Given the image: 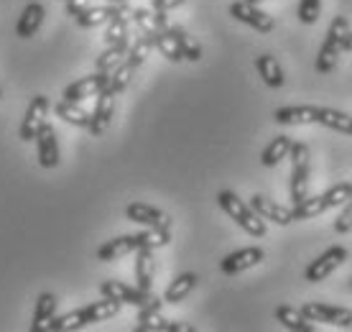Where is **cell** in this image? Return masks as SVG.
<instances>
[{
	"label": "cell",
	"instance_id": "cell-10",
	"mask_svg": "<svg viewBox=\"0 0 352 332\" xmlns=\"http://www.w3.org/2000/svg\"><path fill=\"white\" fill-rule=\"evenodd\" d=\"M107 79H110L107 72H97V74H89V77L77 79V82H72L69 87L64 90V100L82 103V100H87V97H97L102 90L107 87Z\"/></svg>",
	"mask_w": 352,
	"mask_h": 332
},
{
	"label": "cell",
	"instance_id": "cell-2",
	"mask_svg": "<svg viewBox=\"0 0 352 332\" xmlns=\"http://www.w3.org/2000/svg\"><path fill=\"white\" fill-rule=\"evenodd\" d=\"M217 202H220V207L230 215V220H235L245 233H250L253 238H263L265 236V220L258 215L250 205L240 200L235 192H230V189H222L217 194Z\"/></svg>",
	"mask_w": 352,
	"mask_h": 332
},
{
	"label": "cell",
	"instance_id": "cell-36",
	"mask_svg": "<svg viewBox=\"0 0 352 332\" xmlns=\"http://www.w3.org/2000/svg\"><path fill=\"white\" fill-rule=\"evenodd\" d=\"M153 46H156L168 61L184 59V56H182V49H179V44H176V36L171 34V26H168L166 31H161V34L153 36Z\"/></svg>",
	"mask_w": 352,
	"mask_h": 332
},
{
	"label": "cell",
	"instance_id": "cell-37",
	"mask_svg": "<svg viewBox=\"0 0 352 332\" xmlns=\"http://www.w3.org/2000/svg\"><path fill=\"white\" fill-rule=\"evenodd\" d=\"M128 16H131V13H123V16H115L107 21L105 46H113V44H118V41L128 39Z\"/></svg>",
	"mask_w": 352,
	"mask_h": 332
},
{
	"label": "cell",
	"instance_id": "cell-34",
	"mask_svg": "<svg viewBox=\"0 0 352 332\" xmlns=\"http://www.w3.org/2000/svg\"><path fill=\"white\" fill-rule=\"evenodd\" d=\"M135 70H138V67H135L133 61L125 59L120 67H115V70L110 72V79H107V90H113L115 95H120V92H123L128 85H131V79H133V74H135Z\"/></svg>",
	"mask_w": 352,
	"mask_h": 332
},
{
	"label": "cell",
	"instance_id": "cell-1",
	"mask_svg": "<svg viewBox=\"0 0 352 332\" xmlns=\"http://www.w3.org/2000/svg\"><path fill=\"white\" fill-rule=\"evenodd\" d=\"M352 197V184L350 182H340L335 184L332 189H327L324 194H317V197H304L299 205L291 207V215H294V222L296 220H311L319 218L322 212L332 210V207H340Z\"/></svg>",
	"mask_w": 352,
	"mask_h": 332
},
{
	"label": "cell",
	"instance_id": "cell-19",
	"mask_svg": "<svg viewBox=\"0 0 352 332\" xmlns=\"http://www.w3.org/2000/svg\"><path fill=\"white\" fill-rule=\"evenodd\" d=\"M161 304H164V302H153V304L141 307L135 330L138 332H171V322L161 317Z\"/></svg>",
	"mask_w": 352,
	"mask_h": 332
},
{
	"label": "cell",
	"instance_id": "cell-7",
	"mask_svg": "<svg viewBox=\"0 0 352 332\" xmlns=\"http://www.w3.org/2000/svg\"><path fill=\"white\" fill-rule=\"evenodd\" d=\"M347 261V248L342 245H332V248H327L324 253L319 256L317 261H311L307 266V271H304V279L309 284H319V281H324L329 273L335 271L337 266H342Z\"/></svg>",
	"mask_w": 352,
	"mask_h": 332
},
{
	"label": "cell",
	"instance_id": "cell-44",
	"mask_svg": "<svg viewBox=\"0 0 352 332\" xmlns=\"http://www.w3.org/2000/svg\"><path fill=\"white\" fill-rule=\"evenodd\" d=\"M248 3H253V6H258V3H263V0H248Z\"/></svg>",
	"mask_w": 352,
	"mask_h": 332
},
{
	"label": "cell",
	"instance_id": "cell-22",
	"mask_svg": "<svg viewBox=\"0 0 352 332\" xmlns=\"http://www.w3.org/2000/svg\"><path fill=\"white\" fill-rule=\"evenodd\" d=\"M41 23H44V6L41 3H28L23 13H21V18H18L16 34L21 39H31L41 28Z\"/></svg>",
	"mask_w": 352,
	"mask_h": 332
},
{
	"label": "cell",
	"instance_id": "cell-35",
	"mask_svg": "<svg viewBox=\"0 0 352 332\" xmlns=\"http://www.w3.org/2000/svg\"><path fill=\"white\" fill-rule=\"evenodd\" d=\"M171 34L176 36V44H179V49H182V56L189 61H199L202 59V46L197 44V39H192V36L186 34L182 26H171Z\"/></svg>",
	"mask_w": 352,
	"mask_h": 332
},
{
	"label": "cell",
	"instance_id": "cell-5",
	"mask_svg": "<svg viewBox=\"0 0 352 332\" xmlns=\"http://www.w3.org/2000/svg\"><path fill=\"white\" fill-rule=\"evenodd\" d=\"M100 294L110 299H118L120 304H133V307H146L153 302H161L159 297H153L151 291H143L141 287H128L123 281H102L100 284Z\"/></svg>",
	"mask_w": 352,
	"mask_h": 332
},
{
	"label": "cell",
	"instance_id": "cell-14",
	"mask_svg": "<svg viewBox=\"0 0 352 332\" xmlns=\"http://www.w3.org/2000/svg\"><path fill=\"white\" fill-rule=\"evenodd\" d=\"M36 141H38V164L44 166V169L59 166V141H56L54 125L44 123L38 136H36Z\"/></svg>",
	"mask_w": 352,
	"mask_h": 332
},
{
	"label": "cell",
	"instance_id": "cell-39",
	"mask_svg": "<svg viewBox=\"0 0 352 332\" xmlns=\"http://www.w3.org/2000/svg\"><path fill=\"white\" fill-rule=\"evenodd\" d=\"M319 10H322V0H301L299 3V21L301 23H317L319 18Z\"/></svg>",
	"mask_w": 352,
	"mask_h": 332
},
{
	"label": "cell",
	"instance_id": "cell-26",
	"mask_svg": "<svg viewBox=\"0 0 352 332\" xmlns=\"http://www.w3.org/2000/svg\"><path fill=\"white\" fill-rule=\"evenodd\" d=\"M276 320L286 327V330L291 332H311L314 327H311V322H309L307 317L301 315V309H296V307L291 304H281L278 309H276Z\"/></svg>",
	"mask_w": 352,
	"mask_h": 332
},
{
	"label": "cell",
	"instance_id": "cell-30",
	"mask_svg": "<svg viewBox=\"0 0 352 332\" xmlns=\"http://www.w3.org/2000/svg\"><path fill=\"white\" fill-rule=\"evenodd\" d=\"M291 146H294V141H291L289 136H276V138H271V143H268L263 149V154H261V164L276 166L281 158L289 156Z\"/></svg>",
	"mask_w": 352,
	"mask_h": 332
},
{
	"label": "cell",
	"instance_id": "cell-45",
	"mask_svg": "<svg viewBox=\"0 0 352 332\" xmlns=\"http://www.w3.org/2000/svg\"><path fill=\"white\" fill-rule=\"evenodd\" d=\"M110 3H128V0H110Z\"/></svg>",
	"mask_w": 352,
	"mask_h": 332
},
{
	"label": "cell",
	"instance_id": "cell-31",
	"mask_svg": "<svg viewBox=\"0 0 352 332\" xmlns=\"http://www.w3.org/2000/svg\"><path fill=\"white\" fill-rule=\"evenodd\" d=\"M138 236H141V248H151V251L164 248V245L171 243V220H168V222H161V225L148 227V230H143Z\"/></svg>",
	"mask_w": 352,
	"mask_h": 332
},
{
	"label": "cell",
	"instance_id": "cell-33",
	"mask_svg": "<svg viewBox=\"0 0 352 332\" xmlns=\"http://www.w3.org/2000/svg\"><path fill=\"white\" fill-rule=\"evenodd\" d=\"M87 324V317H85V309H74L69 315L64 317H52L49 322H46L44 330H54V332H69V330H80Z\"/></svg>",
	"mask_w": 352,
	"mask_h": 332
},
{
	"label": "cell",
	"instance_id": "cell-4",
	"mask_svg": "<svg viewBox=\"0 0 352 332\" xmlns=\"http://www.w3.org/2000/svg\"><path fill=\"white\" fill-rule=\"evenodd\" d=\"M289 156H291L289 194H291V202L299 205L307 197V189H309V146L307 143H294Z\"/></svg>",
	"mask_w": 352,
	"mask_h": 332
},
{
	"label": "cell",
	"instance_id": "cell-28",
	"mask_svg": "<svg viewBox=\"0 0 352 332\" xmlns=\"http://www.w3.org/2000/svg\"><path fill=\"white\" fill-rule=\"evenodd\" d=\"M56 297L54 294H49V291H44V294H38V299H36V309H34V324H31V330L38 332L44 330L46 322L54 317V312H56Z\"/></svg>",
	"mask_w": 352,
	"mask_h": 332
},
{
	"label": "cell",
	"instance_id": "cell-24",
	"mask_svg": "<svg viewBox=\"0 0 352 332\" xmlns=\"http://www.w3.org/2000/svg\"><path fill=\"white\" fill-rule=\"evenodd\" d=\"M128 49H131V39H123V41H118V44L107 46L105 52L97 56V72H107V74H110L115 67H120L125 61Z\"/></svg>",
	"mask_w": 352,
	"mask_h": 332
},
{
	"label": "cell",
	"instance_id": "cell-6",
	"mask_svg": "<svg viewBox=\"0 0 352 332\" xmlns=\"http://www.w3.org/2000/svg\"><path fill=\"white\" fill-rule=\"evenodd\" d=\"M301 315L307 317L309 322L352 327V312L344 309V307H332V304H324V302H307V304L301 307Z\"/></svg>",
	"mask_w": 352,
	"mask_h": 332
},
{
	"label": "cell",
	"instance_id": "cell-47",
	"mask_svg": "<svg viewBox=\"0 0 352 332\" xmlns=\"http://www.w3.org/2000/svg\"><path fill=\"white\" fill-rule=\"evenodd\" d=\"M350 287H352V279H350Z\"/></svg>",
	"mask_w": 352,
	"mask_h": 332
},
{
	"label": "cell",
	"instance_id": "cell-8",
	"mask_svg": "<svg viewBox=\"0 0 352 332\" xmlns=\"http://www.w3.org/2000/svg\"><path fill=\"white\" fill-rule=\"evenodd\" d=\"M230 16L238 18L240 23H248V26L261 31V34H271L273 26H276L273 18L268 16L265 10H261L258 6L248 3V0H235V3L230 6Z\"/></svg>",
	"mask_w": 352,
	"mask_h": 332
},
{
	"label": "cell",
	"instance_id": "cell-27",
	"mask_svg": "<svg viewBox=\"0 0 352 332\" xmlns=\"http://www.w3.org/2000/svg\"><path fill=\"white\" fill-rule=\"evenodd\" d=\"M85 309V317H87V324L92 322H105L110 317H115L120 312V302L110 297H102V302H92V304L82 307Z\"/></svg>",
	"mask_w": 352,
	"mask_h": 332
},
{
	"label": "cell",
	"instance_id": "cell-17",
	"mask_svg": "<svg viewBox=\"0 0 352 332\" xmlns=\"http://www.w3.org/2000/svg\"><path fill=\"white\" fill-rule=\"evenodd\" d=\"M250 207H253L263 220H271L276 225H289V222H294V215H291L289 207H283L278 202H271L268 197H263V194L250 197Z\"/></svg>",
	"mask_w": 352,
	"mask_h": 332
},
{
	"label": "cell",
	"instance_id": "cell-16",
	"mask_svg": "<svg viewBox=\"0 0 352 332\" xmlns=\"http://www.w3.org/2000/svg\"><path fill=\"white\" fill-rule=\"evenodd\" d=\"M138 248H141V236H138V233H135V236H120V238L107 240L105 245H100V248H97V258H100V261H115V258H120V256L135 253Z\"/></svg>",
	"mask_w": 352,
	"mask_h": 332
},
{
	"label": "cell",
	"instance_id": "cell-9",
	"mask_svg": "<svg viewBox=\"0 0 352 332\" xmlns=\"http://www.w3.org/2000/svg\"><path fill=\"white\" fill-rule=\"evenodd\" d=\"M46 110H49V97L46 95H36L28 105L23 121H21V131H18V138L21 141H34L41 131V125L46 123Z\"/></svg>",
	"mask_w": 352,
	"mask_h": 332
},
{
	"label": "cell",
	"instance_id": "cell-48",
	"mask_svg": "<svg viewBox=\"0 0 352 332\" xmlns=\"http://www.w3.org/2000/svg\"><path fill=\"white\" fill-rule=\"evenodd\" d=\"M64 3H67V0H64Z\"/></svg>",
	"mask_w": 352,
	"mask_h": 332
},
{
	"label": "cell",
	"instance_id": "cell-43",
	"mask_svg": "<svg viewBox=\"0 0 352 332\" xmlns=\"http://www.w3.org/2000/svg\"><path fill=\"white\" fill-rule=\"evenodd\" d=\"M342 52H352V28L347 31V36H344L342 41Z\"/></svg>",
	"mask_w": 352,
	"mask_h": 332
},
{
	"label": "cell",
	"instance_id": "cell-18",
	"mask_svg": "<svg viewBox=\"0 0 352 332\" xmlns=\"http://www.w3.org/2000/svg\"><path fill=\"white\" fill-rule=\"evenodd\" d=\"M125 218L131 220V222H138V225H146V227H153V225H161V222H168V215L159 210V207H153V205H146V202H131L128 207H125Z\"/></svg>",
	"mask_w": 352,
	"mask_h": 332
},
{
	"label": "cell",
	"instance_id": "cell-15",
	"mask_svg": "<svg viewBox=\"0 0 352 332\" xmlns=\"http://www.w3.org/2000/svg\"><path fill=\"white\" fill-rule=\"evenodd\" d=\"M319 118V107L314 105H289V107H278L273 113V121L278 125H311L317 123Z\"/></svg>",
	"mask_w": 352,
	"mask_h": 332
},
{
	"label": "cell",
	"instance_id": "cell-13",
	"mask_svg": "<svg viewBox=\"0 0 352 332\" xmlns=\"http://www.w3.org/2000/svg\"><path fill=\"white\" fill-rule=\"evenodd\" d=\"M133 8H128V3H110V6H97V8H85L77 16V23L82 28H95L100 23H107L110 18L123 16V13H131Z\"/></svg>",
	"mask_w": 352,
	"mask_h": 332
},
{
	"label": "cell",
	"instance_id": "cell-11",
	"mask_svg": "<svg viewBox=\"0 0 352 332\" xmlns=\"http://www.w3.org/2000/svg\"><path fill=\"white\" fill-rule=\"evenodd\" d=\"M263 258H265L263 248L250 245V248H240V251H235V253L225 256V258H222V263H220V269H222V273L235 276V273H243V271H248V269L258 266Z\"/></svg>",
	"mask_w": 352,
	"mask_h": 332
},
{
	"label": "cell",
	"instance_id": "cell-32",
	"mask_svg": "<svg viewBox=\"0 0 352 332\" xmlns=\"http://www.w3.org/2000/svg\"><path fill=\"white\" fill-rule=\"evenodd\" d=\"M56 115L64 118V121L69 123V125H77V128H89V113L87 110H82L80 103H72V100H62V103H56Z\"/></svg>",
	"mask_w": 352,
	"mask_h": 332
},
{
	"label": "cell",
	"instance_id": "cell-41",
	"mask_svg": "<svg viewBox=\"0 0 352 332\" xmlns=\"http://www.w3.org/2000/svg\"><path fill=\"white\" fill-rule=\"evenodd\" d=\"M184 3L186 0H153V10H159V13H168V10L184 6Z\"/></svg>",
	"mask_w": 352,
	"mask_h": 332
},
{
	"label": "cell",
	"instance_id": "cell-12",
	"mask_svg": "<svg viewBox=\"0 0 352 332\" xmlns=\"http://www.w3.org/2000/svg\"><path fill=\"white\" fill-rule=\"evenodd\" d=\"M113 113H115V92L105 87L97 95V105H95V113L89 115L87 131L92 133V136H102V133L107 131L110 121H113Z\"/></svg>",
	"mask_w": 352,
	"mask_h": 332
},
{
	"label": "cell",
	"instance_id": "cell-25",
	"mask_svg": "<svg viewBox=\"0 0 352 332\" xmlns=\"http://www.w3.org/2000/svg\"><path fill=\"white\" fill-rule=\"evenodd\" d=\"M319 125H324L329 131L344 133V136H352V115L342 113V110H335V107H319Z\"/></svg>",
	"mask_w": 352,
	"mask_h": 332
},
{
	"label": "cell",
	"instance_id": "cell-23",
	"mask_svg": "<svg viewBox=\"0 0 352 332\" xmlns=\"http://www.w3.org/2000/svg\"><path fill=\"white\" fill-rule=\"evenodd\" d=\"M256 70H258V74H261V79H263L271 90L283 87L286 77H283V67L278 64L276 56H271V54H261V56L256 59Z\"/></svg>",
	"mask_w": 352,
	"mask_h": 332
},
{
	"label": "cell",
	"instance_id": "cell-29",
	"mask_svg": "<svg viewBox=\"0 0 352 332\" xmlns=\"http://www.w3.org/2000/svg\"><path fill=\"white\" fill-rule=\"evenodd\" d=\"M197 287V273H182L176 276L171 284H168L166 294H164V302L166 304H179L184 297H189V291Z\"/></svg>",
	"mask_w": 352,
	"mask_h": 332
},
{
	"label": "cell",
	"instance_id": "cell-46",
	"mask_svg": "<svg viewBox=\"0 0 352 332\" xmlns=\"http://www.w3.org/2000/svg\"><path fill=\"white\" fill-rule=\"evenodd\" d=\"M0 97H3V90H0Z\"/></svg>",
	"mask_w": 352,
	"mask_h": 332
},
{
	"label": "cell",
	"instance_id": "cell-20",
	"mask_svg": "<svg viewBox=\"0 0 352 332\" xmlns=\"http://www.w3.org/2000/svg\"><path fill=\"white\" fill-rule=\"evenodd\" d=\"M131 18L138 23V28H141V34L146 36H153L161 34V31H166L168 23H166V13H159V10H153L151 13L148 8H133L131 10Z\"/></svg>",
	"mask_w": 352,
	"mask_h": 332
},
{
	"label": "cell",
	"instance_id": "cell-3",
	"mask_svg": "<svg viewBox=\"0 0 352 332\" xmlns=\"http://www.w3.org/2000/svg\"><path fill=\"white\" fill-rule=\"evenodd\" d=\"M347 31H350V21L344 16H337L335 21L329 23V28H327V34H324V44H322L319 56H317V72L327 74V72L335 70L337 56L342 52V41H344V36H347Z\"/></svg>",
	"mask_w": 352,
	"mask_h": 332
},
{
	"label": "cell",
	"instance_id": "cell-42",
	"mask_svg": "<svg viewBox=\"0 0 352 332\" xmlns=\"http://www.w3.org/2000/svg\"><path fill=\"white\" fill-rule=\"evenodd\" d=\"M85 8H89V0H67V13L69 16L77 18Z\"/></svg>",
	"mask_w": 352,
	"mask_h": 332
},
{
	"label": "cell",
	"instance_id": "cell-21",
	"mask_svg": "<svg viewBox=\"0 0 352 332\" xmlns=\"http://www.w3.org/2000/svg\"><path fill=\"white\" fill-rule=\"evenodd\" d=\"M153 276H156V258L151 248H138L135 251V279L143 291H151L153 287Z\"/></svg>",
	"mask_w": 352,
	"mask_h": 332
},
{
	"label": "cell",
	"instance_id": "cell-38",
	"mask_svg": "<svg viewBox=\"0 0 352 332\" xmlns=\"http://www.w3.org/2000/svg\"><path fill=\"white\" fill-rule=\"evenodd\" d=\"M151 49H153V39L146 36V34H141L131 44V49H128V61H133L135 67H141L143 61H146V56L151 54Z\"/></svg>",
	"mask_w": 352,
	"mask_h": 332
},
{
	"label": "cell",
	"instance_id": "cell-40",
	"mask_svg": "<svg viewBox=\"0 0 352 332\" xmlns=\"http://www.w3.org/2000/svg\"><path fill=\"white\" fill-rule=\"evenodd\" d=\"M335 230L337 233H342V236L352 230V197L344 202V210L340 212V218L335 220Z\"/></svg>",
	"mask_w": 352,
	"mask_h": 332
}]
</instances>
